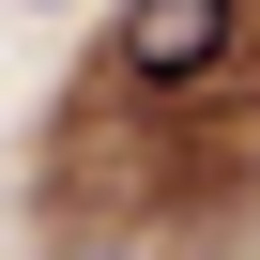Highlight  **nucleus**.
Segmentation results:
<instances>
[{
	"mask_svg": "<svg viewBox=\"0 0 260 260\" xmlns=\"http://www.w3.org/2000/svg\"><path fill=\"white\" fill-rule=\"evenodd\" d=\"M230 46H245V0H138L122 16V92H199V77H230Z\"/></svg>",
	"mask_w": 260,
	"mask_h": 260,
	"instance_id": "1",
	"label": "nucleus"
}]
</instances>
